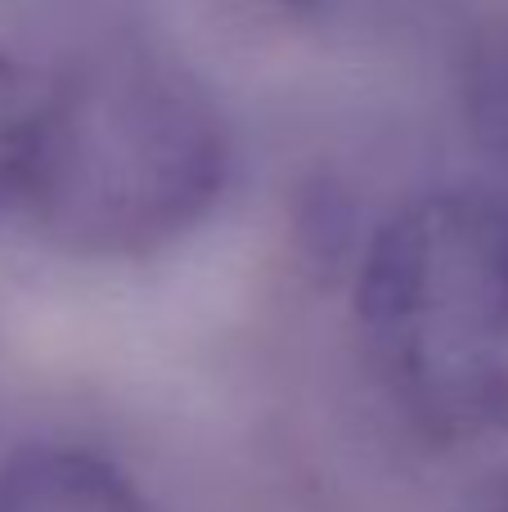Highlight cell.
<instances>
[{
    "label": "cell",
    "instance_id": "cell-1",
    "mask_svg": "<svg viewBox=\"0 0 508 512\" xmlns=\"http://www.w3.org/2000/svg\"><path fill=\"white\" fill-rule=\"evenodd\" d=\"M230 180L216 90L162 45L117 36L41 90L14 212L72 261H149L203 230Z\"/></svg>",
    "mask_w": 508,
    "mask_h": 512
},
{
    "label": "cell",
    "instance_id": "cell-2",
    "mask_svg": "<svg viewBox=\"0 0 508 512\" xmlns=\"http://www.w3.org/2000/svg\"><path fill=\"white\" fill-rule=\"evenodd\" d=\"M360 360L405 427L437 445L508 432V189L405 198L365 239L351 288Z\"/></svg>",
    "mask_w": 508,
    "mask_h": 512
},
{
    "label": "cell",
    "instance_id": "cell-3",
    "mask_svg": "<svg viewBox=\"0 0 508 512\" xmlns=\"http://www.w3.org/2000/svg\"><path fill=\"white\" fill-rule=\"evenodd\" d=\"M0 512H149V504L99 454L27 445L0 463Z\"/></svg>",
    "mask_w": 508,
    "mask_h": 512
},
{
    "label": "cell",
    "instance_id": "cell-4",
    "mask_svg": "<svg viewBox=\"0 0 508 512\" xmlns=\"http://www.w3.org/2000/svg\"><path fill=\"white\" fill-rule=\"evenodd\" d=\"M464 113L477 149L495 167L491 185L508 189V27L477 41L464 68Z\"/></svg>",
    "mask_w": 508,
    "mask_h": 512
},
{
    "label": "cell",
    "instance_id": "cell-5",
    "mask_svg": "<svg viewBox=\"0 0 508 512\" xmlns=\"http://www.w3.org/2000/svg\"><path fill=\"white\" fill-rule=\"evenodd\" d=\"M36 104H41V90L0 54V216L18 207L27 149H32Z\"/></svg>",
    "mask_w": 508,
    "mask_h": 512
},
{
    "label": "cell",
    "instance_id": "cell-6",
    "mask_svg": "<svg viewBox=\"0 0 508 512\" xmlns=\"http://www.w3.org/2000/svg\"><path fill=\"white\" fill-rule=\"evenodd\" d=\"M491 512H508V481L500 490H495V499H491Z\"/></svg>",
    "mask_w": 508,
    "mask_h": 512
}]
</instances>
